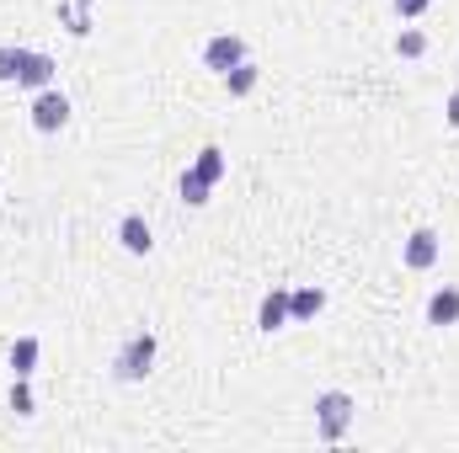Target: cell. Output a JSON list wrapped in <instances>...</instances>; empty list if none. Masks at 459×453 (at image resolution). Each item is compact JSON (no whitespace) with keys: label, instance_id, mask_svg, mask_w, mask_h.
Wrapping results in <instances>:
<instances>
[{"label":"cell","instance_id":"obj_14","mask_svg":"<svg viewBox=\"0 0 459 453\" xmlns=\"http://www.w3.org/2000/svg\"><path fill=\"white\" fill-rule=\"evenodd\" d=\"M395 54H401V59H422V54H428V32H422V27H401V32H395Z\"/></svg>","mask_w":459,"mask_h":453},{"label":"cell","instance_id":"obj_12","mask_svg":"<svg viewBox=\"0 0 459 453\" xmlns=\"http://www.w3.org/2000/svg\"><path fill=\"white\" fill-rule=\"evenodd\" d=\"M38 352H43L38 337H22L11 346V373H16V379H32V373H38Z\"/></svg>","mask_w":459,"mask_h":453},{"label":"cell","instance_id":"obj_13","mask_svg":"<svg viewBox=\"0 0 459 453\" xmlns=\"http://www.w3.org/2000/svg\"><path fill=\"white\" fill-rule=\"evenodd\" d=\"M256 81H262V70H256L251 59H240L235 70H225V91H230V97H251V91H256Z\"/></svg>","mask_w":459,"mask_h":453},{"label":"cell","instance_id":"obj_5","mask_svg":"<svg viewBox=\"0 0 459 453\" xmlns=\"http://www.w3.org/2000/svg\"><path fill=\"white\" fill-rule=\"evenodd\" d=\"M438 256H444V240H438V229H411V235H406V245H401V261H406L411 272H428V267H438Z\"/></svg>","mask_w":459,"mask_h":453},{"label":"cell","instance_id":"obj_17","mask_svg":"<svg viewBox=\"0 0 459 453\" xmlns=\"http://www.w3.org/2000/svg\"><path fill=\"white\" fill-rule=\"evenodd\" d=\"M390 5H395L406 21H417V16H428V5H433V0H390Z\"/></svg>","mask_w":459,"mask_h":453},{"label":"cell","instance_id":"obj_3","mask_svg":"<svg viewBox=\"0 0 459 453\" xmlns=\"http://www.w3.org/2000/svg\"><path fill=\"white\" fill-rule=\"evenodd\" d=\"M352 416H358L352 395H347V389H326V395L316 400V432H321V443H342L347 427H352Z\"/></svg>","mask_w":459,"mask_h":453},{"label":"cell","instance_id":"obj_15","mask_svg":"<svg viewBox=\"0 0 459 453\" xmlns=\"http://www.w3.org/2000/svg\"><path fill=\"white\" fill-rule=\"evenodd\" d=\"M11 411H16V416H32V411H38V406H32V384H27V379H16V384H11Z\"/></svg>","mask_w":459,"mask_h":453},{"label":"cell","instance_id":"obj_11","mask_svg":"<svg viewBox=\"0 0 459 453\" xmlns=\"http://www.w3.org/2000/svg\"><path fill=\"white\" fill-rule=\"evenodd\" d=\"M428 326H459V288H438L428 299Z\"/></svg>","mask_w":459,"mask_h":453},{"label":"cell","instance_id":"obj_10","mask_svg":"<svg viewBox=\"0 0 459 453\" xmlns=\"http://www.w3.org/2000/svg\"><path fill=\"white\" fill-rule=\"evenodd\" d=\"M321 310H326V294H321L316 283H310V288H294V294H289V321H316Z\"/></svg>","mask_w":459,"mask_h":453},{"label":"cell","instance_id":"obj_1","mask_svg":"<svg viewBox=\"0 0 459 453\" xmlns=\"http://www.w3.org/2000/svg\"><path fill=\"white\" fill-rule=\"evenodd\" d=\"M225 171H230V160H225V150L220 144H209V150H198V160L182 171V182H177V192H182V203H193V209H204L209 203V192L225 182Z\"/></svg>","mask_w":459,"mask_h":453},{"label":"cell","instance_id":"obj_4","mask_svg":"<svg viewBox=\"0 0 459 453\" xmlns=\"http://www.w3.org/2000/svg\"><path fill=\"white\" fill-rule=\"evenodd\" d=\"M70 123V97L59 91V86H43L38 97H32V128L38 133H59Z\"/></svg>","mask_w":459,"mask_h":453},{"label":"cell","instance_id":"obj_2","mask_svg":"<svg viewBox=\"0 0 459 453\" xmlns=\"http://www.w3.org/2000/svg\"><path fill=\"white\" fill-rule=\"evenodd\" d=\"M155 352H160V341L150 337V331H134V337L117 346L113 379H117V384H139V379H150V368H155Z\"/></svg>","mask_w":459,"mask_h":453},{"label":"cell","instance_id":"obj_9","mask_svg":"<svg viewBox=\"0 0 459 453\" xmlns=\"http://www.w3.org/2000/svg\"><path fill=\"white\" fill-rule=\"evenodd\" d=\"M289 326V288H273L267 299H262V310H256V331H283Z\"/></svg>","mask_w":459,"mask_h":453},{"label":"cell","instance_id":"obj_6","mask_svg":"<svg viewBox=\"0 0 459 453\" xmlns=\"http://www.w3.org/2000/svg\"><path fill=\"white\" fill-rule=\"evenodd\" d=\"M240 59H246V43H240L235 32H220V38H209V43H204V64H209L214 75H225V70H235Z\"/></svg>","mask_w":459,"mask_h":453},{"label":"cell","instance_id":"obj_7","mask_svg":"<svg viewBox=\"0 0 459 453\" xmlns=\"http://www.w3.org/2000/svg\"><path fill=\"white\" fill-rule=\"evenodd\" d=\"M117 245H123L128 256H150V251H155V229H150V219H144V214H123Z\"/></svg>","mask_w":459,"mask_h":453},{"label":"cell","instance_id":"obj_18","mask_svg":"<svg viewBox=\"0 0 459 453\" xmlns=\"http://www.w3.org/2000/svg\"><path fill=\"white\" fill-rule=\"evenodd\" d=\"M444 117H449V128H459V86L449 91V102H444Z\"/></svg>","mask_w":459,"mask_h":453},{"label":"cell","instance_id":"obj_8","mask_svg":"<svg viewBox=\"0 0 459 453\" xmlns=\"http://www.w3.org/2000/svg\"><path fill=\"white\" fill-rule=\"evenodd\" d=\"M16 86H27V91L54 86V59L38 54V48H27V54H22V70H16Z\"/></svg>","mask_w":459,"mask_h":453},{"label":"cell","instance_id":"obj_16","mask_svg":"<svg viewBox=\"0 0 459 453\" xmlns=\"http://www.w3.org/2000/svg\"><path fill=\"white\" fill-rule=\"evenodd\" d=\"M22 54H27V48H0V81H16V70H22Z\"/></svg>","mask_w":459,"mask_h":453}]
</instances>
